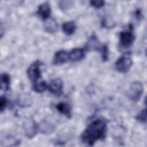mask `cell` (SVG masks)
Masks as SVG:
<instances>
[{"mask_svg":"<svg viewBox=\"0 0 147 147\" xmlns=\"http://www.w3.org/2000/svg\"><path fill=\"white\" fill-rule=\"evenodd\" d=\"M7 99L5 96H2L0 99V110L2 112L6 108L7 105Z\"/></svg>","mask_w":147,"mask_h":147,"instance_id":"cell-23","label":"cell"},{"mask_svg":"<svg viewBox=\"0 0 147 147\" xmlns=\"http://www.w3.org/2000/svg\"><path fill=\"white\" fill-rule=\"evenodd\" d=\"M69 60V53L65 51L60 50L55 54L53 59V64L56 65H62L66 63Z\"/></svg>","mask_w":147,"mask_h":147,"instance_id":"cell-8","label":"cell"},{"mask_svg":"<svg viewBox=\"0 0 147 147\" xmlns=\"http://www.w3.org/2000/svg\"><path fill=\"white\" fill-rule=\"evenodd\" d=\"M10 76L6 73L2 74L1 76V88L2 90L7 91L10 87Z\"/></svg>","mask_w":147,"mask_h":147,"instance_id":"cell-16","label":"cell"},{"mask_svg":"<svg viewBox=\"0 0 147 147\" xmlns=\"http://www.w3.org/2000/svg\"><path fill=\"white\" fill-rule=\"evenodd\" d=\"M42 63L39 60L33 63L27 69V75L29 79L33 83L38 80L41 77V71L40 67Z\"/></svg>","mask_w":147,"mask_h":147,"instance_id":"cell-4","label":"cell"},{"mask_svg":"<svg viewBox=\"0 0 147 147\" xmlns=\"http://www.w3.org/2000/svg\"><path fill=\"white\" fill-rule=\"evenodd\" d=\"M132 26L130 25L129 30L122 31L119 33V45L123 48L130 47L134 40V35L132 32Z\"/></svg>","mask_w":147,"mask_h":147,"instance_id":"cell-5","label":"cell"},{"mask_svg":"<svg viewBox=\"0 0 147 147\" xmlns=\"http://www.w3.org/2000/svg\"><path fill=\"white\" fill-rule=\"evenodd\" d=\"M58 25L56 21L53 18H49L44 23V29L49 33H53L57 30Z\"/></svg>","mask_w":147,"mask_h":147,"instance_id":"cell-13","label":"cell"},{"mask_svg":"<svg viewBox=\"0 0 147 147\" xmlns=\"http://www.w3.org/2000/svg\"><path fill=\"white\" fill-rule=\"evenodd\" d=\"M144 86L142 83L139 81H136L130 86L127 95L129 99L133 102H137L141 98L143 93Z\"/></svg>","mask_w":147,"mask_h":147,"instance_id":"cell-3","label":"cell"},{"mask_svg":"<svg viewBox=\"0 0 147 147\" xmlns=\"http://www.w3.org/2000/svg\"><path fill=\"white\" fill-rule=\"evenodd\" d=\"M38 128L42 134H50L55 130V126L49 122L42 121L38 125Z\"/></svg>","mask_w":147,"mask_h":147,"instance_id":"cell-10","label":"cell"},{"mask_svg":"<svg viewBox=\"0 0 147 147\" xmlns=\"http://www.w3.org/2000/svg\"><path fill=\"white\" fill-rule=\"evenodd\" d=\"M100 52L101 53L102 60L103 61H107L109 57V49L107 46L106 45H103L100 50Z\"/></svg>","mask_w":147,"mask_h":147,"instance_id":"cell-21","label":"cell"},{"mask_svg":"<svg viewBox=\"0 0 147 147\" xmlns=\"http://www.w3.org/2000/svg\"><path fill=\"white\" fill-rule=\"evenodd\" d=\"M74 5L71 1H61L59 2V7L62 10H67L70 9Z\"/></svg>","mask_w":147,"mask_h":147,"instance_id":"cell-20","label":"cell"},{"mask_svg":"<svg viewBox=\"0 0 147 147\" xmlns=\"http://www.w3.org/2000/svg\"><path fill=\"white\" fill-rule=\"evenodd\" d=\"M85 56L84 51L81 48H75L69 53V60L72 61H78L82 60Z\"/></svg>","mask_w":147,"mask_h":147,"instance_id":"cell-12","label":"cell"},{"mask_svg":"<svg viewBox=\"0 0 147 147\" xmlns=\"http://www.w3.org/2000/svg\"><path fill=\"white\" fill-rule=\"evenodd\" d=\"M132 55L130 52H127L122 54L115 63L117 71L121 73H126L130 68L132 65Z\"/></svg>","mask_w":147,"mask_h":147,"instance_id":"cell-2","label":"cell"},{"mask_svg":"<svg viewBox=\"0 0 147 147\" xmlns=\"http://www.w3.org/2000/svg\"><path fill=\"white\" fill-rule=\"evenodd\" d=\"M76 28V24L72 21L64 22L62 25L63 31L67 36L72 35L75 32Z\"/></svg>","mask_w":147,"mask_h":147,"instance_id":"cell-15","label":"cell"},{"mask_svg":"<svg viewBox=\"0 0 147 147\" xmlns=\"http://www.w3.org/2000/svg\"><path fill=\"white\" fill-rule=\"evenodd\" d=\"M106 130V120L102 118H96L91 122L83 131L82 142L90 146L93 145L96 141L105 138Z\"/></svg>","mask_w":147,"mask_h":147,"instance_id":"cell-1","label":"cell"},{"mask_svg":"<svg viewBox=\"0 0 147 147\" xmlns=\"http://www.w3.org/2000/svg\"><path fill=\"white\" fill-rule=\"evenodd\" d=\"M136 119L142 123H145L146 121V109H144L141 111V112L139 113L136 117Z\"/></svg>","mask_w":147,"mask_h":147,"instance_id":"cell-19","label":"cell"},{"mask_svg":"<svg viewBox=\"0 0 147 147\" xmlns=\"http://www.w3.org/2000/svg\"><path fill=\"white\" fill-rule=\"evenodd\" d=\"M56 108L59 112L65 115L67 118L71 117V107L70 105L65 102H60L56 105Z\"/></svg>","mask_w":147,"mask_h":147,"instance_id":"cell-14","label":"cell"},{"mask_svg":"<svg viewBox=\"0 0 147 147\" xmlns=\"http://www.w3.org/2000/svg\"><path fill=\"white\" fill-rule=\"evenodd\" d=\"M38 130V125L33 121L28 122V124L25 125V133L28 138H33L37 133Z\"/></svg>","mask_w":147,"mask_h":147,"instance_id":"cell-11","label":"cell"},{"mask_svg":"<svg viewBox=\"0 0 147 147\" xmlns=\"http://www.w3.org/2000/svg\"><path fill=\"white\" fill-rule=\"evenodd\" d=\"M48 86L47 85V83L44 81V80H38L34 83H33V90L38 93H41L43 92L44 91H45L47 88H48Z\"/></svg>","mask_w":147,"mask_h":147,"instance_id":"cell-17","label":"cell"},{"mask_svg":"<svg viewBox=\"0 0 147 147\" xmlns=\"http://www.w3.org/2000/svg\"><path fill=\"white\" fill-rule=\"evenodd\" d=\"M102 45L100 44L95 34H92L88 39L86 45L85 49L87 51H100Z\"/></svg>","mask_w":147,"mask_h":147,"instance_id":"cell-7","label":"cell"},{"mask_svg":"<svg viewBox=\"0 0 147 147\" xmlns=\"http://www.w3.org/2000/svg\"><path fill=\"white\" fill-rule=\"evenodd\" d=\"M51 10V7L48 3L45 2L41 4L38 7L37 11V14L44 20H47L49 18Z\"/></svg>","mask_w":147,"mask_h":147,"instance_id":"cell-9","label":"cell"},{"mask_svg":"<svg viewBox=\"0 0 147 147\" xmlns=\"http://www.w3.org/2000/svg\"><path fill=\"white\" fill-rule=\"evenodd\" d=\"M102 26L105 28H113L115 26L114 22L110 20V18L107 17H105L102 20Z\"/></svg>","mask_w":147,"mask_h":147,"instance_id":"cell-18","label":"cell"},{"mask_svg":"<svg viewBox=\"0 0 147 147\" xmlns=\"http://www.w3.org/2000/svg\"><path fill=\"white\" fill-rule=\"evenodd\" d=\"M49 91L55 96H60L63 94V82L60 78L53 79L48 87Z\"/></svg>","mask_w":147,"mask_h":147,"instance_id":"cell-6","label":"cell"},{"mask_svg":"<svg viewBox=\"0 0 147 147\" xmlns=\"http://www.w3.org/2000/svg\"><path fill=\"white\" fill-rule=\"evenodd\" d=\"M90 5L95 8H100L105 5V1H90Z\"/></svg>","mask_w":147,"mask_h":147,"instance_id":"cell-22","label":"cell"}]
</instances>
